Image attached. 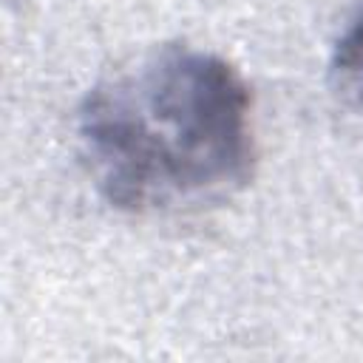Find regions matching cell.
Returning a JSON list of instances; mask_svg holds the SVG:
<instances>
[{"mask_svg": "<svg viewBox=\"0 0 363 363\" xmlns=\"http://www.w3.org/2000/svg\"><path fill=\"white\" fill-rule=\"evenodd\" d=\"M77 136L105 201L139 216L224 201L255 164L241 74L190 45L156 48L94 85Z\"/></svg>", "mask_w": 363, "mask_h": 363, "instance_id": "cell-1", "label": "cell"}, {"mask_svg": "<svg viewBox=\"0 0 363 363\" xmlns=\"http://www.w3.org/2000/svg\"><path fill=\"white\" fill-rule=\"evenodd\" d=\"M332 82L340 99L363 113V14L343 31L332 54Z\"/></svg>", "mask_w": 363, "mask_h": 363, "instance_id": "cell-2", "label": "cell"}]
</instances>
